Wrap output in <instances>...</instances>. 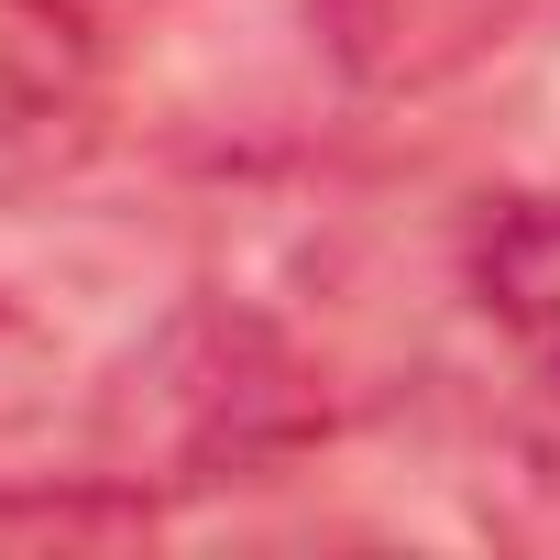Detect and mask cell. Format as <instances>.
<instances>
[{"mask_svg": "<svg viewBox=\"0 0 560 560\" xmlns=\"http://www.w3.org/2000/svg\"><path fill=\"white\" fill-rule=\"evenodd\" d=\"M78 67H89V23L67 12V0H0V89L56 100Z\"/></svg>", "mask_w": 560, "mask_h": 560, "instance_id": "cell-5", "label": "cell"}, {"mask_svg": "<svg viewBox=\"0 0 560 560\" xmlns=\"http://www.w3.org/2000/svg\"><path fill=\"white\" fill-rule=\"evenodd\" d=\"M110 429L132 462L198 483V472H231V462H275L319 429V385L308 363L275 341L253 308H187L154 330V352L121 374L110 396Z\"/></svg>", "mask_w": 560, "mask_h": 560, "instance_id": "cell-1", "label": "cell"}, {"mask_svg": "<svg viewBox=\"0 0 560 560\" xmlns=\"http://www.w3.org/2000/svg\"><path fill=\"white\" fill-rule=\"evenodd\" d=\"M154 538V494L121 472H78V483H0V549H143Z\"/></svg>", "mask_w": 560, "mask_h": 560, "instance_id": "cell-4", "label": "cell"}, {"mask_svg": "<svg viewBox=\"0 0 560 560\" xmlns=\"http://www.w3.org/2000/svg\"><path fill=\"white\" fill-rule=\"evenodd\" d=\"M330 12V45L352 78L374 89H429L451 67H472L483 45H505V23L527 0H319Z\"/></svg>", "mask_w": 560, "mask_h": 560, "instance_id": "cell-3", "label": "cell"}, {"mask_svg": "<svg viewBox=\"0 0 560 560\" xmlns=\"http://www.w3.org/2000/svg\"><path fill=\"white\" fill-rule=\"evenodd\" d=\"M472 308L505 330V352L560 396V198H494L472 220Z\"/></svg>", "mask_w": 560, "mask_h": 560, "instance_id": "cell-2", "label": "cell"}]
</instances>
